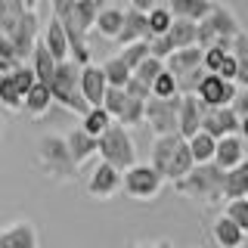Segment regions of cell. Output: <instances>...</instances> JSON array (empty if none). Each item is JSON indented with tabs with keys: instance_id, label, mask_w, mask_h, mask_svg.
<instances>
[{
	"instance_id": "cell-3",
	"label": "cell",
	"mask_w": 248,
	"mask_h": 248,
	"mask_svg": "<svg viewBox=\"0 0 248 248\" xmlns=\"http://www.w3.org/2000/svg\"><path fill=\"white\" fill-rule=\"evenodd\" d=\"M242 34V25L239 19L232 16L223 3H217L208 19L199 22V37H196V46L202 50H211V46H220V50L232 53V41Z\"/></svg>"
},
{
	"instance_id": "cell-8",
	"label": "cell",
	"mask_w": 248,
	"mask_h": 248,
	"mask_svg": "<svg viewBox=\"0 0 248 248\" xmlns=\"http://www.w3.org/2000/svg\"><path fill=\"white\" fill-rule=\"evenodd\" d=\"M202 62H205V50H202V46H186V50L170 53V56L165 59V68L177 78V84H183L186 78H192L199 68H205Z\"/></svg>"
},
{
	"instance_id": "cell-37",
	"label": "cell",
	"mask_w": 248,
	"mask_h": 248,
	"mask_svg": "<svg viewBox=\"0 0 248 248\" xmlns=\"http://www.w3.org/2000/svg\"><path fill=\"white\" fill-rule=\"evenodd\" d=\"M118 56H121V62L130 68V72H137L140 62L149 59V41H140V44H127V46H121Z\"/></svg>"
},
{
	"instance_id": "cell-49",
	"label": "cell",
	"mask_w": 248,
	"mask_h": 248,
	"mask_svg": "<svg viewBox=\"0 0 248 248\" xmlns=\"http://www.w3.org/2000/svg\"><path fill=\"white\" fill-rule=\"evenodd\" d=\"M239 137L248 140V118H239Z\"/></svg>"
},
{
	"instance_id": "cell-51",
	"label": "cell",
	"mask_w": 248,
	"mask_h": 248,
	"mask_svg": "<svg viewBox=\"0 0 248 248\" xmlns=\"http://www.w3.org/2000/svg\"><path fill=\"white\" fill-rule=\"evenodd\" d=\"M22 3H25V10H34V6H37V0H22Z\"/></svg>"
},
{
	"instance_id": "cell-27",
	"label": "cell",
	"mask_w": 248,
	"mask_h": 248,
	"mask_svg": "<svg viewBox=\"0 0 248 248\" xmlns=\"http://www.w3.org/2000/svg\"><path fill=\"white\" fill-rule=\"evenodd\" d=\"M112 124H115V118H112V115L106 112L103 106H96V108H90V112H87V115L81 118V130H84L87 137L99 140V137H103L108 127H112Z\"/></svg>"
},
{
	"instance_id": "cell-36",
	"label": "cell",
	"mask_w": 248,
	"mask_h": 248,
	"mask_svg": "<svg viewBox=\"0 0 248 248\" xmlns=\"http://www.w3.org/2000/svg\"><path fill=\"white\" fill-rule=\"evenodd\" d=\"M174 96H180V84H177V78L165 68L152 84V99H174Z\"/></svg>"
},
{
	"instance_id": "cell-19",
	"label": "cell",
	"mask_w": 248,
	"mask_h": 248,
	"mask_svg": "<svg viewBox=\"0 0 248 248\" xmlns=\"http://www.w3.org/2000/svg\"><path fill=\"white\" fill-rule=\"evenodd\" d=\"M186 143V140L180 134H170V137H155V143H152V161L149 165L161 174V180H165V170L170 165V158L177 155V149Z\"/></svg>"
},
{
	"instance_id": "cell-12",
	"label": "cell",
	"mask_w": 248,
	"mask_h": 248,
	"mask_svg": "<svg viewBox=\"0 0 248 248\" xmlns=\"http://www.w3.org/2000/svg\"><path fill=\"white\" fill-rule=\"evenodd\" d=\"M205 112H208V106L202 103L196 93H186V96L180 99V118H177V124H180V137L183 140L196 137L202 130V118H205Z\"/></svg>"
},
{
	"instance_id": "cell-14",
	"label": "cell",
	"mask_w": 248,
	"mask_h": 248,
	"mask_svg": "<svg viewBox=\"0 0 248 248\" xmlns=\"http://www.w3.org/2000/svg\"><path fill=\"white\" fill-rule=\"evenodd\" d=\"M140 41H149V16L127 6L124 10V25H121V34L115 37V44L127 46V44H140Z\"/></svg>"
},
{
	"instance_id": "cell-45",
	"label": "cell",
	"mask_w": 248,
	"mask_h": 248,
	"mask_svg": "<svg viewBox=\"0 0 248 248\" xmlns=\"http://www.w3.org/2000/svg\"><path fill=\"white\" fill-rule=\"evenodd\" d=\"M124 93H127V99H140V103H149V99H152V87H146L140 78H130L127 87H124Z\"/></svg>"
},
{
	"instance_id": "cell-13",
	"label": "cell",
	"mask_w": 248,
	"mask_h": 248,
	"mask_svg": "<svg viewBox=\"0 0 248 248\" xmlns=\"http://www.w3.org/2000/svg\"><path fill=\"white\" fill-rule=\"evenodd\" d=\"M106 90H108V84H106L103 65H93V62H90V65H84L81 68V96H84V103H87L90 108L103 106Z\"/></svg>"
},
{
	"instance_id": "cell-29",
	"label": "cell",
	"mask_w": 248,
	"mask_h": 248,
	"mask_svg": "<svg viewBox=\"0 0 248 248\" xmlns=\"http://www.w3.org/2000/svg\"><path fill=\"white\" fill-rule=\"evenodd\" d=\"M53 103V93L46 84H34V87L28 90V96H25V106H22V112H28L31 118H41V115L50 108Z\"/></svg>"
},
{
	"instance_id": "cell-4",
	"label": "cell",
	"mask_w": 248,
	"mask_h": 248,
	"mask_svg": "<svg viewBox=\"0 0 248 248\" xmlns=\"http://www.w3.org/2000/svg\"><path fill=\"white\" fill-rule=\"evenodd\" d=\"M96 155L106 161V165H112L118 174L134 168L137 165V146H134V140H130L127 127L112 124V127L96 140Z\"/></svg>"
},
{
	"instance_id": "cell-28",
	"label": "cell",
	"mask_w": 248,
	"mask_h": 248,
	"mask_svg": "<svg viewBox=\"0 0 248 248\" xmlns=\"http://www.w3.org/2000/svg\"><path fill=\"white\" fill-rule=\"evenodd\" d=\"M25 3L22 0H0V34H6L10 37L16 25H19L22 19H25Z\"/></svg>"
},
{
	"instance_id": "cell-44",
	"label": "cell",
	"mask_w": 248,
	"mask_h": 248,
	"mask_svg": "<svg viewBox=\"0 0 248 248\" xmlns=\"http://www.w3.org/2000/svg\"><path fill=\"white\" fill-rule=\"evenodd\" d=\"M170 53H174V44H170L168 34H165V37H152V41H149V56H152V59L165 62Z\"/></svg>"
},
{
	"instance_id": "cell-1",
	"label": "cell",
	"mask_w": 248,
	"mask_h": 248,
	"mask_svg": "<svg viewBox=\"0 0 248 248\" xmlns=\"http://www.w3.org/2000/svg\"><path fill=\"white\" fill-rule=\"evenodd\" d=\"M180 196L199 202V205H217L223 202V189H227V170L214 165H196L180 183H174Z\"/></svg>"
},
{
	"instance_id": "cell-7",
	"label": "cell",
	"mask_w": 248,
	"mask_h": 248,
	"mask_svg": "<svg viewBox=\"0 0 248 248\" xmlns=\"http://www.w3.org/2000/svg\"><path fill=\"white\" fill-rule=\"evenodd\" d=\"M161 174L155 170L152 165H134L130 170H124L121 174V186H124V192H127L130 199H140V202H149L158 196V189H161Z\"/></svg>"
},
{
	"instance_id": "cell-32",
	"label": "cell",
	"mask_w": 248,
	"mask_h": 248,
	"mask_svg": "<svg viewBox=\"0 0 248 248\" xmlns=\"http://www.w3.org/2000/svg\"><path fill=\"white\" fill-rule=\"evenodd\" d=\"M103 75H106L108 87H118V90H124V87H127V81L134 78V72L121 62V56H108L103 62Z\"/></svg>"
},
{
	"instance_id": "cell-46",
	"label": "cell",
	"mask_w": 248,
	"mask_h": 248,
	"mask_svg": "<svg viewBox=\"0 0 248 248\" xmlns=\"http://www.w3.org/2000/svg\"><path fill=\"white\" fill-rule=\"evenodd\" d=\"M227 56H230L227 50H220V46H211V50H205V62H202V65H205L208 75H217V68L223 65V59H227Z\"/></svg>"
},
{
	"instance_id": "cell-10",
	"label": "cell",
	"mask_w": 248,
	"mask_h": 248,
	"mask_svg": "<svg viewBox=\"0 0 248 248\" xmlns=\"http://www.w3.org/2000/svg\"><path fill=\"white\" fill-rule=\"evenodd\" d=\"M202 130L214 140H223V137H239V115L232 112L230 106L223 108H208L205 118H202Z\"/></svg>"
},
{
	"instance_id": "cell-48",
	"label": "cell",
	"mask_w": 248,
	"mask_h": 248,
	"mask_svg": "<svg viewBox=\"0 0 248 248\" xmlns=\"http://www.w3.org/2000/svg\"><path fill=\"white\" fill-rule=\"evenodd\" d=\"M124 248H155L152 242H137V239H127V242H124Z\"/></svg>"
},
{
	"instance_id": "cell-15",
	"label": "cell",
	"mask_w": 248,
	"mask_h": 248,
	"mask_svg": "<svg viewBox=\"0 0 248 248\" xmlns=\"http://www.w3.org/2000/svg\"><path fill=\"white\" fill-rule=\"evenodd\" d=\"M118 186H121V174H118V170H115L112 165L99 161L96 170L90 174L87 192H90L93 199H108V196H115V192H118Z\"/></svg>"
},
{
	"instance_id": "cell-47",
	"label": "cell",
	"mask_w": 248,
	"mask_h": 248,
	"mask_svg": "<svg viewBox=\"0 0 248 248\" xmlns=\"http://www.w3.org/2000/svg\"><path fill=\"white\" fill-rule=\"evenodd\" d=\"M230 108L239 115V118H248V90H242V93H239V96L232 99V106H230Z\"/></svg>"
},
{
	"instance_id": "cell-43",
	"label": "cell",
	"mask_w": 248,
	"mask_h": 248,
	"mask_svg": "<svg viewBox=\"0 0 248 248\" xmlns=\"http://www.w3.org/2000/svg\"><path fill=\"white\" fill-rule=\"evenodd\" d=\"M10 78H13L16 90H19L22 96H28V90L37 84V78H34V72H31V65H19V68H16V72H13Z\"/></svg>"
},
{
	"instance_id": "cell-2",
	"label": "cell",
	"mask_w": 248,
	"mask_h": 248,
	"mask_svg": "<svg viewBox=\"0 0 248 248\" xmlns=\"http://www.w3.org/2000/svg\"><path fill=\"white\" fill-rule=\"evenodd\" d=\"M37 165L56 183H72L78 177V165L72 161L65 137H59V134H44L37 140Z\"/></svg>"
},
{
	"instance_id": "cell-26",
	"label": "cell",
	"mask_w": 248,
	"mask_h": 248,
	"mask_svg": "<svg viewBox=\"0 0 248 248\" xmlns=\"http://www.w3.org/2000/svg\"><path fill=\"white\" fill-rule=\"evenodd\" d=\"M186 146H189V155H192V161H196V165H211V161H214L217 140L208 137L205 130H199L196 137H189V140H186Z\"/></svg>"
},
{
	"instance_id": "cell-16",
	"label": "cell",
	"mask_w": 248,
	"mask_h": 248,
	"mask_svg": "<svg viewBox=\"0 0 248 248\" xmlns=\"http://www.w3.org/2000/svg\"><path fill=\"white\" fill-rule=\"evenodd\" d=\"M0 248H37V230L28 220H16L0 230Z\"/></svg>"
},
{
	"instance_id": "cell-20",
	"label": "cell",
	"mask_w": 248,
	"mask_h": 248,
	"mask_svg": "<svg viewBox=\"0 0 248 248\" xmlns=\"http://www.w3.org/2000/svg\"><path fill=\"white\" fill-rule=\"evenodd\" d=\"M65 146H68V152H72V161H75L78 168L87 165L93 155H96V140L87 137L81 127H75V130H68V134H65Z\"/></svg>"
},
{
	"instance_id": "cell-31",
	"label": "cell",
	"mask_w": 248,
	"mask_h": 248,
	"mask_svg": "<svg viewBox=\"0 0 248 248\" xmlns=\"http://www.w3.org/2000/svg\"><path fill=\"white\" fill-rule=\"evenodd\" d=\"M168 37H170V44H174V50H186V46H196L199 25H192V22H186V19H174V25H170Z\"/></svg>"
},
{
	"instance_id": "cell-39",
	"label": "cell",
	"mask_w": 248,
	"mask_h": 248,
	"mask_svg": "<svg viewBox=\"0 0 248 248\" xmlns=\"http://www.w3.org/2000/svg\"><path fill=\"white\" fill-rule=\"evenodd\" d=\"M103 108L112 115L115 121H118L121 115H124V108H127V93L118 90V87H108L106 90V99H103Z\"/></svg>"
},
{
	"instance_id": "cell-18",
	"label": "cell",
	"mask_w": 248,
	"mask_h": 248,
	"mask_svg": "<svg viewBox=\"0 0 248 248\" xmlns=\"http://www.w3.org/2000/svg\"><path fill=\"white\" fill-rule=\"evenodd\" d=\"M245 161V149H242V137H223L217 140V149H214V168L220 170H232Z\"/></svg>"
},
{
	"instance_id": "cell-6",
	"label": "cell",
	"mask_w": 248,
	"mask_h": 248,
	"mask_svg": "<svg viewBox=\"0 0 248 248\" xmlns=\"http://www.w3.org/2000/svg\"><path fill=\"white\" fill-rule=\"evenodd\" d=\"M180 99L183 96H174V99H149L146 103V124L152 127L155 137H170V134H180Z\"/></svg>"
},
{
	"instance_id": "cell-23",
	"label": "cell",
	"mask_w": 248,
	"mask_h": 248,
	"mask_svg": "<svg viewBox=\"0 0 248 248\" xmlns=\"http://www.w3.org/2000/svg\"><path fill=\"white\" fill-rule=\"evenodd\" d=\"M41 41H44L46 50H50V56L56 59V65L59 62H68V37H65V31H62V25L56 19H50V25H46Z\"/></svg>"
},
{
	"instance_id": "cell-11",
	"label": "cell",
	"mask_w": 248,
	"mask_h": 248,
	"mask_svg": "<svg viewBox=\"0 0 248 248\" xmlns=\"http://www.w3.org/2000/svg\"><path fill=\"white\" fill-rule=\"evenodd\" d=\"M10 41L16 46V53H19V59H28L31 50H34V44L41 41V19H37L34 10L25 13V19L16 25V31L10 34Z\"/></svg>"
},
{
	"instance_id": "cell-30",
	"label": "cell",
	"mask_w": 248,
	"mask_h": 248,
	"mask_svg": "<svg viewBox=\"0 0 248 248\" xmlns=\"http://www.w3.org/2000/svg\"><path fill=\"white\" fill-rule=\"evenodd\" d=\"M121 25H124V10L118 6H103V13H99L96 19V31L108 41H115V37L121 34Z\"/></svg>"
},
{
	"instance_id": "cell-40",
	"label": "cell",
	"mask_w": 248,
	"mask_h": 248,
	"mask_svg": "<svg viewBox=\"0 0 248 248\" xmlns=\"http://www.w3.org/2000/svg\"><path fill=\"white\" fill-rule=\"evenodd\" d=\"M161 72H165V62H158V59H152V56H149V59L140 62V68L134 72V78H140V81H143L146 87H152L155 78H158Z\"/></svg>"
},
{
	"instance_id": "cell-25",
	"label": "cell",
	"mask_w": 248,
	"mask_h": 248,
	"mask_svg": "<svg viewBox=\"0 0 248 248\" xmlns=\"http://www.w3.org/2000/svg\"><path fill=\"white\" fill-rule=\"evenodd\" d=\"M223 199H227V202L248 199V158L239 168L227 170V189H223Z\"/></svg>"
},
{
	"instance_id": "cell-21",
	"label": "cell",
	"mask_w": 248,
	"mask_h": 248,
	"mask_svg": "<svg viewBox=\"0 0 248 248\" xmlns=\"http://www.w3.org/2000/svg\"><path fill=\"white\" fill-rule=\"evenodd\" d=\"M211 236H214V242H217V248H242L245 245V232L236 227V223L230 220L227 214H220L214 220V227H211Z\"/></svg>"
},
{
	"instance_id": "cell-9",
	"label": "cell",
	"mask_w": 248,
	"mask_h": 248,
	"mask_svg": "<svg viewBox=\"0 0 248 248\" xmlns=\"http://www.w3.org/2000/svg\"><path fill=\"white\" fill-rule=\"evenodd\" d=\"M196 96H199L208 108H223V106H232V99L239 96V90H236V84L220 81L217 75H208L205 81L199 84Z\"/></svg>"
},
{
	"instance_id": "cell-38",
	"label": "cell",
	"mask_w": 248,
	"mask_h": 248,
	"mask_svg": "<svg viewBox=\"0 0 248 248\" xmlns=\"http://www.w3.org/2000/svg\"><path fill=\"white\" fill-rule=\"evenodd\" d=\"M19 65H22V59H19V53H16L13 41L6 34H0V75H13Z\"/></svg>"
},
{
	"instance_id": "cell-33",
	"label": "cell",
	"mask_w": 248,
	"mask_h": 248,
	"mask_svg": "<svg viewBox=\"0 0 248 248\" xmlns=\"http://www.w3.org/2000/svg\"><path fill=\"white\" fill-rule=\"evenodd\" d=\"M232 56H236V65H239L236 84L242 90H248V34H245V31L236 37V41H232Z\"/></svg>"
},
{
	"instance_id": "cell-41",
	"label": "cell",
	"mask_w": 248,
	"mask_h": 248,
	"mask_svg": "<svg viewBox=\"0 0 248 248\" xmlns=\"http://www.w3.org/2000/svg\"><path fill=\"white\" fill-rule=\"evenodd\" d=\"M227 217L236 223L239 230L248 236V199H236V202H227Z\"/></svg>"
},
{
	"instance_id": "cell-42",
	"label": "cell",
	"mask_w": 248,
	"mask_h": 248,
	"mask_svg": "<svg viewBox=\"0 0 248 248\" xmlns=\"http://www.w3.org/2000/svg\"><path fill=\"white\" fill-rule=\"evenodd\" d=\"M146 121V103H140V99H127V108H124V115L118 118L121 127H134V124Z\"/></svg>"
},
{
	"instance_id": "cell-35",
	"label": "cell",
	"mask_w": 248,
	"mask_h": 248,
	"mask_svg": "<svg viewBox=\"0 0 248 248\" xmlns=\"http://www.w3.org/2000/svg\"><path fill=\"white\" fill-rule=\"evenodd\" d=\"M146 16H149V41L152 37H165L170 31V25H174V16H170L168 6H155V10L146 13Z\"/></svg>"
},
{
	"instance_id": "cell-34",
	"label": "cell",
	"mask_w": 248,
	"mask_h": 248,
	"mask_svg": "<svg viewBox=\"0 0 248 248\" xmlns=\"http://www.w3.org/2000/svg\"><path fill=\"white\" fill-rule=\"evenodd\" d=\"M0 106L10 108V112H22V106H25V96L16 90L10 75H0Z\"/></svg>"
},
{
	"instance_id": "cell-22",
	"label": "cell",
	"mask_w": 248,
	"mask_h": 248,
	"mask_svg": "<svg viewBox=\"0 0 248 248\" xmlns=\"http://www.w3.org/2000/svg\"><path fill=\"white\" fill-rule=\"evenodd\" d=\"M31 72H34L37 84H46V87H50L53 75H56V59L50 56V50L44 46V41H37L34 50H31Z\"/></svg>"
},
{
	"instance_id": "cell-17",
	"label": "cell",
	"mask_w": 248,
	"mask_h": 248,
	"mask_svg": "<svg viewBox=\"0 0 248 248\" xmlns=\"http://www.w3.org/2000/svg\"><path fill=\"white\" fill-rule=\"evenodd\" d=\"M217 6V0H168V10L174 19H186L192 25H199L202 19H208L211 10Z\"/></svg>"
},
{
	"instance_id": "cell-24",
	"label": "cell",
	"mask_w": 248,
	"mask_h": 248,
	"mask_svg": "<svg viewBox=\"0 0 248 248\" xmlns=\"http://www.w3.org/2000/svg\"><path fill=\"white\" fill-rule=\"evenodd\" d=\"M103 0H75V22H78V31L87 34L90 28H96V19L103 13Z\"/></svg>"
},
{
	"instance_id": "cell-50",
	"label": "cell",
	"mask_w": 248,
	"mask_h": 248,
	"mask_svg": "<svg viewBox=\"0 0 248 248\" xmlns=\"http://www.w3.org/2000/svg\"><path fill=\"white\" fill-rule=\"evenodd\" d=\"M155 248H174V242H170V239H161V242H152Z\"/></svg>"
},
{
	"instance_id": "cell-5",
	"label": "cell",
	"mask_w": 248,
	"mask_h": 248,
	"mask_svg": "<svg viewBox=\"0 0 248 248\" xmlns=\"http://www.w3.org/2000/svg\"><path fill=\"white\" fill-rule=\"evenodd\" d=\"M50 93H53V103H62L65 108L78 112L81 118L90 112V106L81 96V65H75L72 59L56 65V75L50 81Z\"/></svg>"
}]
</instances>
